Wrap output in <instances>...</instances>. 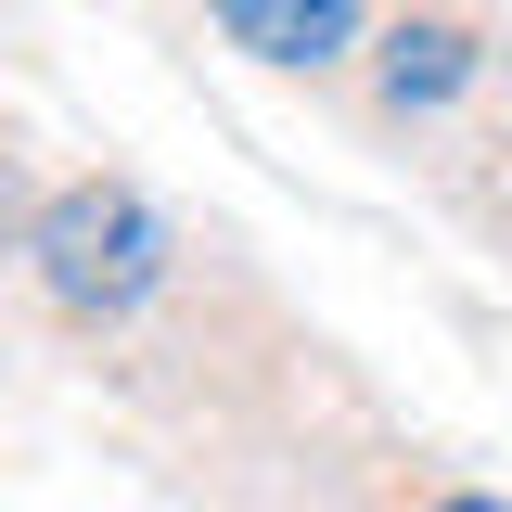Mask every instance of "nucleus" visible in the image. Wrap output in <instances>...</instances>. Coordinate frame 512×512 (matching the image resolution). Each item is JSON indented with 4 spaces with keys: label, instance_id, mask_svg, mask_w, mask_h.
<instances>
[{
    "label": "nucleus",
    "instance_id": "nucleus-1",
    "mask_svg": "<svg viewBox=\"0 0 512 512\" xmlns=\"http://www.w3.org/2000/svg\"><path fill=\"white\" fill-rule=\"evenodd\" d=\"M26 256H39L52 308L116 320V308H141V295H154V269H167V218H154L128 180H64L52 205H39Z\"/></svg>",
    "mask_w": 512,
    "mask_h": 512
},
{
    "label": "nucleus",
    "instance_id": "nucleus-2",
    "mask_svg": "<svg viewBox=\"0 0 512 512\" xmlns=\"http://www.w3.org/2000/svg\"><path fill=\"white\" fill-rule=\"evenodd\" d=\"M256 64H333L359 39V0H205Z\"/></svg>",
    "mask_w": 512,
    "mask_h": 512
},
{
    "label": "nucleus",
    "instance_id": "nucleus-3",
    "mask_svg": "<svg viewBox=\"0 0 512 512\" xmlns=\"http://www.w3.org/2000/svg\"><path fill=\"white\" fill-rule=\"evenodd\" d=\"M384 103H397V116H423V103H448V90H461V77H474V26H448V13H423V26H397V39H384Z\"/></svg>",
    "mask_w": 512,
    "mask_h": 512
},
{
    "label": "nucleus",
    "instance_id": "nucleus-4",
    "mask_svg": "<svg viewBox=\"0 0 512 512\" xmlns=\"http://www.w3.org/2000/svg\"><path fill=\"white\" fill-rule=\"evenodd\" d=\"M436 512H512V500H474V487H461V500H436Z\"/></svg>",
    "mask_w": 512,
    "mask_h": 512
}]
</instances>
